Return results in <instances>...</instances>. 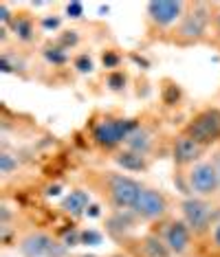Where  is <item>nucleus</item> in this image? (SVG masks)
I'll list each match as a JSON object with an SVG mask.
<instances>
[{"instance_id":"obj_8","label":"nucleus","mask_w":220,"mask_h":257,"mask_svg":"<svg viewBox=\"0 0 220 257\" xmlns=\"http://www.w3.org/2000/svg\"><path fill=\"white\" fill-rule=\"evenodd\" d=\"M185 5L176 3V0H156V3L148 5V16L156 27H170L174 25L178 18H183Z\"/></svg>"},{"instance_id":"obj_2","label":"nucleus","mask_w":220,"mask_h":257,"mask_svg":"<svg viewBox=\"0 0 220 257\" xmlns=\"http://www.w3.org/2000/svg\"><path fill=\"white\" fill-rule=\"evenodd\" d=\"M141 191H143V187L128 176L113 174V176L108 178V194L117 209H135Z\"/></svg>"},{"instance_id":"obj_28","label":"nucleus","mask_w":220,"mask_h":257,"mask_svg":"<svg viewBox=\"0 0 220 257\" xmlns=\"http://www.w3.org/2000/svg\"><path fill=\"white\" fill-rule=\"evenodd\" d=\"M86 213L95 218V215H99V207H97V204H90V207H88V211H86Z\"/></svg>"},{"instance_id":"obj_4","label":"nucleus","mask_w":220,"mask_h":257,"mask_svg":"<svg viewBox=\"0 0 220 257\" xmlns=\"http://www.w3.org/2000/svg\"><path fill=\"white\" fill-rule=\"evenodd\" d=\"M187 137L194 139V141L200 145L216 141L220 137V112L218 110L209 108V110H202L200 114H196L194 121L187 127Z\"/></svg>"},{"instance_id":"obj_26","label":"nucleus","mask_w":220,"mask_h":257,"mask_svg":"<svg viewBox=\"0 0 220 257\" xmlns=\"http://www.w3.org/2000/svg\"><path fill=\"white\" fill-rule=\"evenodd\" d=\"M211 237H213V244H216V246L220 248V222L216 226H213V233H211Z\"/></svg>"},{"instance_id":"obj_11","label":"nucleus","mask_w":220,"mask_h":257,"mask_svg":"<svg viewBox=\"0 0 220 257\" xmlns=\"http://www.w3.org/2000/svg\"><path fill=\"white\" fill-rule=\"evenodd\" d=\"M205 29H207V14L202 9H196V11H192V14L183 16L178 33L187 40H198V38H202Z\"/></svg>"},{"instance_id":"obj_21","label":"nucleus","mask_w":220,"mask_h":257,"mask_svg":"<svg viewBox=\"0 0 220 257\" xmlns=\"http://www.w3.org/2000/svg\"><path fill=\"white\" fill-rule=\"evenodd\" d=\"M101 242V235L95 231H82V244H99Z\"/></svg>"},{"instance_id":"obj_1","label":"nucleus","mask_w":220,"mask_h":257,"mask_svg":"<svg viewBox=\"0 0 220 257\" xmlns=\"http://www.w3.org/2000/svg\"><path fill=\"white\" fill-rule=\"evenodd\" d=\"M20 253L22 257H64L66 244H60L49 233L36 231L20 239Z\"/></svg>"},{"instance_id":"obj_12","label":"nucleus","mask_w":220,"mask_h":257,"mask_svg":"<svg viewBox=\"0 0 220 257\" xmlns=\"http://www.w3.org/2000/svg\"><path fill=\"white\" fill-rule=\"evenodd\" d=\"M88 207H90V196L86 194V191L82 189H75L71 191L64 200H62V209L68 213H73V215H82L88 211Z\"/></svg>"},{"instance_id":"obj_15","label":"nucleus","mask_w":220,"mask_h":257,"mask_svg":"<svg viewBox=\"0 0 220 257\" xmlns=\"http://www.w3.org/2000/svg\"><path fill=\"white\" fill-rule=\"evenodd\" d=\"M143 250L148 257H172V250L167 248L165 239H159L156 235H148L143 242Z\"/></svg>"},{"instance_id":"obj_24","label":"nucleus","mask_w":220,"mask_h":257,"mask_svg":"<svg viewBox=\"0 0 220 257\" xmlns=\"http://www.w3.org/2000/svg\"><path fill=\"white\" fill-rule=\"evenodd\" d=\"M42 25H44L46 29H57V27H60V20H57V18H44Z\"/></svg>"},{"instance_id":"obj_30","label":"nucleus","mask_w":220,"mask_h":257,"mask_svg":"<svg viewBox=\"0 0 220 257\" xmlns=\"http://www.w3.org/2000/svg\"><path fill=\"white\" fill-rule=\"evenodd\" d=\"M113 257H124V255H113Z\"/></svg>"},{"instance_id":"obj_14","label":"nucleus","mask_w":220,"mask_h":257,"mask_svg":"<svg viewBox=\"0 0 220 257\" xmlns=\"http://www.w3.org/2000/svg\"><path fill=\"white\" fill-rule=\"evenodd\" d=\"M115 161H117L124 169H128V172H141V169L148 167L146 156H143V154H137V152H130V150L119 152V154L115 156Z\"/></svg>"},{"instance_id":"obj_23","label":"nucleus","mask_w":220,"mask_h":257,"mask_svg":"<svg viewBox=\"0 0 220 257\" xmlns=\"http://www.w3.org/2000/svg\"><path fill=\"white\" fill-rule=\"evenodd\" d=\"M66 14H68V18H79V16L84 14L82 3H71V5L66 7Z\"/></svg>"},{"instance_id":"obj_22","label":"nucleus","mask_w":220,"mask_h":257,"mask_svg":"<svg viewBox=\"0 0 220 257\" xmlns=\"http://www.w3.org/2000/svg\"><path fill=\"white\" fill-rule=\"evenodd\" d=\"M68 44H77V31H66V36H62L60 38V46L62 49H66Z\"/></svg>"},{"instance_id":"obj_10","label":"nucleus","mask_w":220,"mask_h":257,"mask_svg":"<svg viewBox=\"0 0 220 257\" xmlns=\"http://www.w3.org/2000/svg\"><path fill=\"white\" fill-rule=\"evenodd\" d=\"M200 143H196L194 139H189L187 134L181 139H176L174 150H172V156H174L176 165H194L200 156Z\"/></svg>"},{"instance_id":"obj_17","label":"nucleus","mask_w":220,"mask_h":257,"mask_svg":"<svg viewBox=\"0 0 220 257\" xmlns=\"http://www.w3.org/2000/svg\"><path fill=\"white\" fill-rule=\"evenodd\" d=\"M14 169H18V161L11 154H7V152H3V154H0V174L9 176V174H14Z\"/></svg>"},{"instance_id":"obj_19","label":"nucleus","mask_w":220,"mask_h":257,"mask_svg":"<svg viewBox=\"0 0 220 257\" xmlns=\"http://www.w3.org/2000/svg\"><path fill=\"white\" fill-rule=\"evenodd\" d=\"M75 68H77L79 73H90L92 71V60L88 53H82L75 57Z\"/></svg>"},{"instance_id":"obj_29","label":"nucleus","mask_w":220,"mask_h":257,"mask_svg":"<svg viewBox=\"0 0 220 257\" xmlns=\"http://www.w3.org/2000/svg\"><path fill=\"white\" fill-rule=\"evenodd\" d=\"M216 167H218V174H220V159H218V163H216Z\"/></svg>"},{"instance_id":"obj_27","label":"nucleus","mask_w":220,"mask_h":257,"mask_svg":"<svg viewBox=\"0 0 220 257\" xmlns=\"http://www.w3.org/2000/svg\"><path fill=\"white\" fill-rule=\"evenodd\" d=\"M117 62H119L117 55H103V64H106V66H115Z\"/></svg>"},{"instance_id":"obj_5","label":"nucleus","mask_w":220,"mask_h":257,"mask_svg":"<svg viewBox=\"0 0 220 257\" xmlns=\"http://www.w3.org/2000/svg\"><path fill=\"white\" fill-rule=\"evenodd\" d=\"M137 127L139 125L135 121H128V119L101 121V123L95 127V141L103 145V148H115V145H119V143H126L130 132H135Z\"/></svg>"},{"instance_id":"obj_25","label":"nucleus","mask_w":220,"mask_h":257,"mask_svg":"<svg viewBox=\"0 0 220 257\" xmlns=\"http://www.w3.org/2000/svg\"><path fill=\"white\" fill-rule=\"evenodd\" d=\"M0 20H3V22H11V16H9L7 5H0Z\"/></svg>"},{"instance_id":"obj_7","label":"nucleus","mask_w":220,"mask_h":257,"mask_svg":"<svg viewBox=\"0 0 220 257\" xmlns=\"http://www.w3.org/2000/svg\"><path fill=\"white\" fill-rule=\"evenodd\" d=\"M167 211V200L161 191L156 189H146L143 187L141 196L135 204V213L143 220H156V218H163Z\"/></svg>"},{"instance_id":"obj_18","label":"nucleus","mask_w":220,"mask_h":257,"mask_svg":"<svg viewBox=\"0 0 220 257\" xmlns=\"http://www.w3.org/2000/svg\"><path fill=\"white\" fill-rule=\"evenodd\" d=\"M44 57H46V60H49L51 64H64V62H66V49H62V46L46 49V51H44Z\"/></svg>"},{"instance_id":"obj_13","label":"nucleus","mask_w":220,"mask_h":257,"mask_svg":"<svg viewBox=\"0 0 220 257\" xmlns=\"http://www.w3.org/2000/svg\"><path fill=\"white\" fill-rule=\"evenodd\" d=\"M150 148H152V134H150L146 127H137V130L130 132V137L126 139V150L137 152V154L146 156Z\"/></svg>"},{"instance_id":"obj_9","label":"nucleus","mask_w":220,"mask_h":257,"mask_svg":"<svg viewBox=\"0 0 220 257\" xmlns=\"http://www.w3.org/2000/svg\"><path fill=\"white\" fill-rule=\"evenodd\" d=\"M165 244L172 250V255L187 253L189 244H192V231H189V226L181 220H174L165 231Z\"/></svg>"},{"instance_id":"obj_16","label":"nucleus","mask_w":220,"mask_h":257,"mask_svg":"<svg viewBox=\"0 0 220 257\" xmlns=\"http://www.w3.org/2000/svg\"><path fill=\"white\" fill-rule=\"evenodd\" d=\"M11 27H14L16 36H18L20 40H25V42H29V40H33V25H31V20H27V18H18V20L11 22Z\"/></svg>"},{"instance_id":"obj_20","label":"nucleus","mask_w":220,"mask_h":257,"mask_svg":"<svg viewBox=\"0 0 220 257\" xmlns=\"http://www.w3.org/2000/svg\"><path fill=\"white\" fill-rule=\"evenodd\" d=\"M106 81H108V88L110 90H121L126 86V75L124 73H110Z\"/></svg>"},{"instance_id":"obj_6","label":"nucleus","mask_w":220,"mask_h":257,"mask_svg":"<svg viewBox=\"0 0 220 257\" xmlns=\"http://www.w3.org/2000/svg\"><path fill=\"white\" fill-rule=\"evenodd\" d=\"M181 211L185 218V224L189 226V231L202 233L209 226L211 220V207L200 198H185L181 204Z\"/></svg>"},{"instance_id":"obj_3","label":"nucleus","mask_w":220,"mask_h":257,"mask_svg":"<svg viewBox=\"0 0 220 257\" xmlns=\"http://www.w3.org/2000/svg\"><path fill=\"white\" fill-rule=\"evenodd\" d=\"M189 189L198 196H213L220 189V174L213 163H196L187 174Z\"/></svg>"}]
</instances>
